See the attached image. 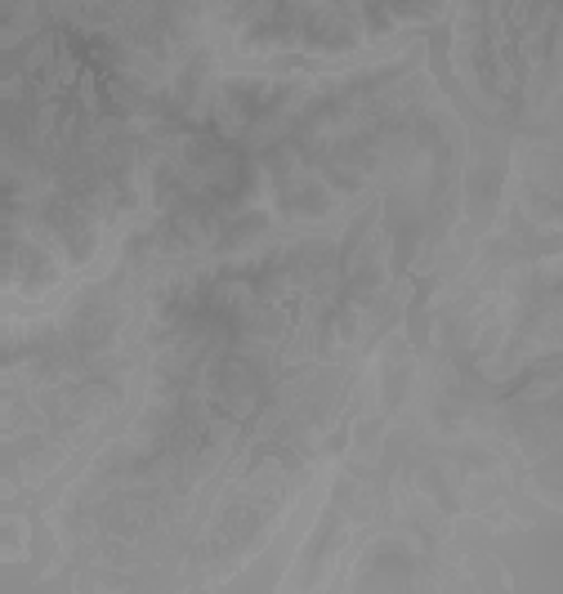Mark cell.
Instances as JSON below:
<instances>
[{
	"mask_svg": "<svg viewBox=\"0 0 563 594\" xmlns=\"http://www.w3.org/2000/svg\"><path fill=\"white\" fill-rule=\"evenodd\" d=\"M452 63L497 122H528L563 81V0H457Z\"/></svg>",
	"mask_w": 563,
	"mask_h": 594,
	"instance_id": "1",
	"label": "cell"
},
{
	"mask_svg": "<svg viewBox=\"0 0 563 594\" xmlns=\"http://www.w3.org/2000/svg\"><path fill=\"white\" fill-rule=\"evenodd\" d=\"M23 541H28V519L10 510V514H6V563H19V559L28 554Z\"/></svg>",
	"mask_w": 563,
	"mask_h": 594,
	"instance_id": "2",
	"label": "cell"
}]
</instances>
